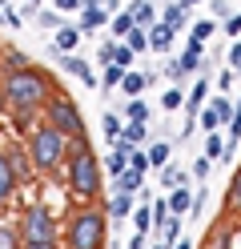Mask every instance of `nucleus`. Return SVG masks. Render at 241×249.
<instances>
[{"label": "nucleus", "mask_w": 241, "mask_h": 249, "mask_svg": "<svg viewBox=\"0 0 241 249\" xmlns=\"http://www.w3.org/2000/svg\"><path fill=\"white\" fill-rule=\"evenodd\" d=\"M201 157H209V161H229V141H225L221 133H209L205 137V153Z\"/></svg>", "instance_id": "obj_16"}, {"label": "nucleus", "mask_w": 241, "mask_h": 249, "mask_svg": "<svg viewBox=\"0 0 241 249\" xmlns=\"http://www.w3.org/2000/svg\"><path fill=\"white\" fill-rule=\"evenodd\" d=\"M0 249H24V237L8 225H0Z\"/></svg>", "instance_id": "obj_39"}, {"label": "nucleus", "mask_w": 241, "mask_h": 249, "mask_svg": "<svg viewBox=\"0 0 241 249\" xmlns=\"http://www.w3.org/2000/svg\"><path fill=\"white\" fill-rule=\"evenodd\" d=\"M109 209H76L69 221V249H105L109 245Z\"/></svg>", "instance_id": "obj_3"}, {"label": "nucleus", "mask_w": 241, "mask_h": 249, "mask_svg": "<svg viewBox=\"0 0 241 249\" xmlns=\"http://www.w3.org/2000/svg\"><path fill=\"white\" fill-rule=\"evenodd\" d=\"M32 4H37V8H40V0H32Z\"/></svg>", "instance_id": "obj_56"}, {"label": "nucleus", "mask_w": 241, "mask_h": 249, "mask_svg": "<svg viewBox=\"0 0 241 249\" xmlns=\"http://www.w3.org/2000/svg\"><path fill=\"white\" fill-rule=\"evenodd\" d=\"M101 24H112V20H109V8H80V24H76V28H80L85 36L96 33Z\"/></svg>", "instance_id": "obj_10"}, {"label": "nucleus", "mask_w": 241, "mask_h": 249, "mask_svg": "<svg viewBox=\"0 0 241 249\" xmlns=\"http://www.w3.org/2000/svg\"><path fill=\"white\" fill-rule=\"evenodd\" d=\"M181 4H201V0H181Z\"/></svg>", "instance_id": "obj_54"}, {"label": "nucleus", "mask_w": 241, "mask_h": 249, "mask_svg": "<svg viewBox=\"0 0 241 249\" xmlns=\"http://www.w3.org/2000/svg\"><path fill=\"white\" fill-rule=\"evenodd\" d=\"M165 4H173V0H165Z\"/></svg>", "instance_id": "obj_58"}, {"label": "nucleus", "mask_w": 241, "mask_h": 249, "mask_svg": "<svg viewBox=\"0 0 241 249\" xmlns=\"http://www.w3.org/2000/svg\"><path fill=\"white\" fill-rule=\"evenodd\" d=\"M125 121H141V124H149V105H145L141 97H137V101H129V105H125Z\"/></svg>", "instance_id": "obj_32"}, {"label": "nucleus", "mask_w": 241, "mask_h": 249, "mask_svg": "<svg viewBox=\"0 0 241 249\" xmlns=\"http://www.w3.org/2000/svg\"><path fill=\"white\" fill-rule=\"evenodd\" d=\"M125 141L145 145V141H149V124H141V121H129V124H125Z\"/></svg>", "instance_id": "obj_33"}, {"label": "nucleus", "mask_w": 241, "mask_h": 249, "mask_svg": "<svg viewBox=\"0 0 241 249\" xmlns=\"http://www.w3.org/2000/svg\"><path fill=\"white\" fill-rule=\"evenodd\" d=\"M153 249H169V245H161V241H157V245H153Z\"/></svg>", "instance_id": "obj_55"}, {"label": "nucleus", "mask_w": 241, "mask_h": 249, "mask_svg": "<svg viewBox=\"0 0 241 249\" xmlns=\"http://www.w3.org/2000/svg\"><path fill=\"white\" fill-rule=\"evenodd\" d=\"M205 97H209V81H205V76H197V85L189 89V101H185V113H189V117H197V108L205 105Z\"/></svg>", "instance_id": "obj_20"}, {"label": "nucleus", "mask_w": 241, "mask_h": 249, "mask_svg": "<svg viewBox=\"0 0 241 249\" xmlns=\"http://www.w3.org/2000/svg\"><path fill=\"white\" fill-rule=\"evenodd\" d=\"M237 108H241V101H237Z\"/></svg>", "instance_id": "obj_60"}, {"label": "nucleus", "mask_w": 241, "mask_h": 249, "mask_svg": "<svg viewBox=\"0 0 241 249\" xmlns=\"http://www.w3.org/2000/svg\"><path fill=\"white\" fill-rule=\"evenodd\" d=\"M0 56H4V49H0Z\"/></svg>", "instance_id": "obj_59"}, {"label": "nucleus", "mask_w": 241, "mask_h": 249, "mask_svg": "<svg viewBox=\"0 0 241 249\" xmlns=\"http://www.w3.org/2000/svg\"><path fill=\"white\" fill-rule=\"evenodd\" d=\"M229 209H233V213H241V169L233 173L229 189H225V217H229Z\"/></svg>", "instance_id": "obj_23"}, {"label": "nucleus", "mask_w": 241, "mask_h": 249, "mask_svg": "<svg viewBox=\"0 0 241 249\" xmlns=\"http://www.w3.org/2000/svg\"><path fill=\"white\" fill-rule=\"evenodd\" d=\"M185 17H189V4L173 0V4H165V17H161V20H165V24L173 28V33H181V28H185Z\"/></svg>", "instance_id": "obj_19"}, {"label": "nucleus", "mask_w": 241, "mask_h": 249, "mask_svg": "<svg viewBox=\"0 0 241 249\" xmlns=\"http://www.w3.org/2000/svg\"><path fill=\"white\" fill-rule=\"evenodd\" d=\"M145 189V173H137V169H125L121 177H112V193H137Z\"/></svg>", "instance_id": "obj_15"}, {"label": "nucleus", "mask_w": 241, "mask_h": 249, "mask_svg": "<svg viewBox=\"0 0 241 249\" xmlns=\"http://www.w3.org/2000/svg\"><path fill=\"white\" fill-rule=\"evenodd\" d=\"M80 36H85L80 28H69V24H64V28H56V40H53V44H56V49H60L64 56H69V53L76 49V44H80Z\"/></svg>", "instance_id": "obj_22"}, {"label": "nucleus", "mask_w": 241, "mask_h": 249, "mask_svg": "<svg viewBox=\"0 0 241 249\" xmlns=\"http://www.w3.org/2000/svg\"><path fill=\"white\" fill-rule=\"evenodd\" d=\"M209 169H213V161H209V157H197V161H193V169H189V173L197 177V181H205V177H209Z\"/></svg>", "instance_id": "obj_42"}, {"label": "nucleus", "mask_w": 241, "mask_h": 249, "mask_svg": "<svg viewBox=\"0 0 241 249\" xmlns=\"http://www.w3.org/2000/svg\"><path fill=\"white\" fill-rule=\"evenodd\" d=\"M193 197H197V193L189 189V177H185V181L169 193V209H173V217H189V213H193Z\"/></svg>", "instance_id": "obj_9"}, {"label": "nucleus", "mask_w": 241, "mask_h": 249, "mask_svg": "<svg viewBox=\"0 0 241 249\" xmlns=\"http://www.w3.org/2000/svg\"><path fill=\"white\" fill-rule=\"evenodd\" d=\"M60 65L69 69V72L76 76V81H85L89 89L96 85V76H93V69H89V65H85V60H80V56H73V53H69V56H60Z\"/></svg>", "instance_id": "obj_17"}, {"label": "nucleus", "mask_w": 241, "mask_h": 249, "mask_svg": "<svg viewBox=\"0 0 241 249\" xmlns=\"http://www.w3.org/2000/svg\"><path fill=\"white\" fill-rule=\"evenodd\" d=\"M213 108H217L221 124H225V121H233V113H237V105L229 101V92H221V97H213Z\"/></svg>", "instance_id": "obj_38"}, {"label": "nucleus", "mask_w": 241, "mask_h": 249, "mask_svg": "<svg viewBox=\"0 0 241 249\" xmlns=\"http://www.w3.org/2000/svg\"><path fill=\"white\" fill-rule=\"evenodd\" d=\"M0 65H4V76H8V72H20V69H28V56H24L20 49H4Z\"/></svg>", "instance_id": "obj_25"}, {"label": "nucleus", "mask_w": 241, "mask_h": 249, "mask_svg": "<svg viewBox=\"0 0 241 249\" xmlns=\"http://www.w3.org/2000/svg\"><path fill=\"white\" fill-rule=\"evenodd\" d=\"M185 101H189V92H181V89H165L161 92V108H169V113L173 108H185Z\"/></svg>", "instance_id": "obj_31"}, {"label": "nucleus", "mask_w": 241, "mask_h": 249, "mask_svg": "<svg viewBox=\"0 0 241 249\" xmlns=\"http://www.w3.org/2000/svg\"><path fill=\"white\" fill-rule=\"evenodd\" d=\"M233 81H237V72H233V69H221V76H217V89H221V92H229V89H233Z\"/></svg>", "instance_id": "obj_46"}, {"label": "nucleus", "mask_w": 241, "mask_h": 249, "mask_svg": "<svg viewBox=\"0 0 241 249\" xmlns=\"http://www.w3.org/2000/svg\"><path fill=\"white\" fill-rule=\"evenodd\" d=\"M44 121L53 124V129H60V133L69 137L73 145H89V129H85V117H80V108H76V101H73V97L56 92V97L44 105Z\"/></svg>", "instance_id": "obj_5"}, {"label": "nucleus", "mask_w": 241, "mask_h": 249, "mask_svg": "<svg viewBox=\"0 0 241 249\" xmlns=\"http://www.w3.org/2000/svg\"><path fill=\"white\" fill-rule=\"evenodd\" d=\"M53 8L56 12H76V8H85V0H53Z\"/></svg>", "instance_id": "obj_48"}, {"label": "nucleus", "mask_w": 241, "mask_h": 249, "mask_svg": "<svg viewBox=\"0 0 241 249\" xmlns=\"http://www.w3.org/2000/svg\"><path fill=\"white\" fill-rule=\"evenodd\" d=\"M37 28H53V33H56V28H64V20H60L56 8H40L37 12Z\"/></svg>", "instance_id": "obj_34"}, {"label": "nucleus", "mask_w": 241, "mask_h": 249, "mask_svg": "<svg viewBox=\"0 0 241 249\" xmlns=\"http://www.w3.org/2000/svg\"><path fill=\"white\" fill-rule=\"evenodd\" d=\"M169 157H173V145H169V141H153V145H149V161H153L157 169H165Z\"/></svg>", "instance_id": "obj_29"}, {"label": "nucleus", "mask_w": 241, "mask_h": 249, "mask_svg": "<svg viewBox=\"0 0 241 249\" xmlns=\"http://www.w3.org/2000/svg\"><path fill=\"white\" fill-rule=\"evenodd\" d=\"M133 229H137V233H149V229H153V201H141V205H137Z\"/></svg>", "instance_id": "obj_24"}, {"label": "nucleus", "mask_w": 241, "mask_h": 249, "mask_svg": "<svg viewBox=\"0 0 241 249\" xmlns=\"http://www.w3.org/2000/svg\"><path fill=\"white\" fill-rule=\"evenodd\" d=\"M125 44H129L137 56H141V53H149V28H133V33L125 36Z\"/></svg>", "instance_id": "obj_30"}, {"label": "nucleus", "mask_w": 241, "mask_h": 249, "mask_svg": "<svg viewBox=\"0 0 241 249\" xmlns=\"http://www.w3.org/2000/svg\"><path fill=\"white\" fill-rule=\"evenodd\" d=\"M105 209H109L112 221H125V217H133V213H137V209H133V193H112Z\"/></svg>", "instance_id": "obj_11"}, {"label": "nucleus", "mask_w": 241, "mask_h": 249, "mask_svg": "<svg viewBox=\"0 0 241 249\" xmlns=\"http://www.w3.org/2000/svg\"><path fill=\"white\" fill-rule=\"evenodd\" d=\"M205 249H233V229H229V221H217L213 229H209Z\"/></svg>", "instance_id": "obj_14"}, {"label": "nucleus", "mask_w": 241, "mask_h": 249, "mask_svg": "<svg viewBox=\"0 0 241 249\" xmlns=\"http://www.w3.org/2000/svg\"><path fill=\"white\" fill-rule=\"evenodd\" d=\"M109 28H112V40H125V36L137 28V20H133V12H129V8H121L117 17H112V24H109Z\"/></svg>", "instance_id": "obj_21"}, {"label": "nucleus", "mask_w": 241, "mask_h": 249, "mask_svg": "<svg viewBox=\"0 0 241 249\" xmlns=\"http://www.w3.org/2000/svg\"><path fill=\"white\" fill-rule=\"evenodd\" d=\"M20 169H16L12 161V153L8 149H0V205H8V201L16 197V189H20Z\"/></svg>", "instance_id": "obj_7"}, {"label": "nucleus", "mask_w": 241, "mask_h": 249, "mask_svg": "<svg viewBox=\"0 0 241 249\" xmlns=\"http://www.w3.org/2000/svg\"><path fill=\"white\" fill-rule=\"evenodd\" d=\"M213 20H229V0H213Z\"/></svg>", "instance_id": "obj_47"}, {"label": "nucleus", "mask_w": 241, "mask_h": 249, "mask_svg": "<svg viewBox=\"0 0 241 249\" xmlns=\"http://www.w3.org/2000/svg\"><path fill=\"white\" fill-rule=\"evenodd\" d=\"M149 149H133V161H129V169H137V173H149Z\"/></svg>", "instance_id": "obj_40"}, {"label": "nucleus", "mask_w": 241, "mask_h": 249, "mask_svg": "<svg viewBox=\"0 0 241 249\" xmlns=\"http://www.w3.org/2000/svg\"><path fill=\"white\" fill-rule=\"evenodd\" d=\"M129 249H149V233H137V229H133V237H129Z\"/></svg>", "instance_id": "obj_50"}, {"label": "nucleus", "mask_w": 241, "mask_h": 249, "mask_svg": "<svg viewBox=\"0 0 241 249\" xmlns=\"http://www.w3.org/2000/svg\"><path fill=\"white\" fill-rule=\"evenodd\" d=\"M4 92H8V108L16 117H37V113H44V105L56 97V81L44 69L28 65L20 72L4 76Z\"/></svg>", "instance_id": "obj_1"}, {"label": "nucleus", "mask_w": 241, "mask_h": 249, "mask_svg": "<svg viewBox=\"0 0 241 249\" xmlns=\"http://www.w3.org/2000/svg\"><path fill=\"white\" fill-rule=\"evenodd\" d=\"M181 181H185V169H177V165H165V169H161V177H157V185H165V193H173Z\"/></svg>", "instance_id": "obj_27"}, {"label": "nucleus", "mask_w": 241, "mask_h": 249, "mask_svg": "<svg viewBox=\"0 0 241 249\" xmlns=\"http://www.w3.org/2000/svg\"><path fill=\"white\" fill-rule=\"evenodd\" d=\"M129 12H133L137 28H153V24H157V4H153V0H133Z\"/></svg>", "instance_id": "obj_12"}, {"label": "nucleus", "mask_w": 241, "mask_h": 249, "mask_svg": "<svg viewBox=\"0 0 241 249\" xmlns=\"http://www.w3.org/2000/svg\"><path fill=\"white\" fill-rule=\"evenodd\" d=\"M221 28H225V36H233V40H237V36H241V12H233V17L225 20Z\"/></svg>", "instance_id": "obj_45"}, {"label": "nucleus", "mask_w": 241, "mask_h": 249, "mask_svg": "<svg viewBox=\"0 0 241 249\" xmlns=\"http://www.w3.org/2000/svg\"><path fill=\"white\" fill-rule=\"evenodd\" d=\"M24 249H56V241H24Z\"/></svg>", "instance_id": "obj_51"}, {"label": "nucleus", "mask_w": 241, "mask_h": 249, "mask_svg": "<svg viewBox=\"0 0 241 249\" xmlns=\"http://www.w3.org/2000/svg\"><path fill=\"white\" fill-rule=\"evenodd\" d=\"M217 28H221V20H197V24L189 28V36H193V40H209Z\"/></svg>", "instance_id": "obj_37"}, {"label": "nucleus", "mask_w": 241, "mask_h": 249, "mask_svg": "<svg viewBox=\"0 0 241 249\" xmlns=\"http://www.w3.org/2000/svg\"><path fill=\"white\" fill-rule=\"evenodd\" d=\"M125 117L121 113H105V137H109V141H121V137H125Z\"/></svg>", "instance_id": "obj_28"}, {"label": "nucleus", "mask_w": 241, "mask_h": 249, "mask_svg": "<svg viewBox=\"0 0 241 249\" xmlns=\"http://www.w3.org/2000/svg\"><path fill=\"white\" fill-rule=\"evenodd\" d=\"M69 193L85 201L101 193V161H96L93 145H73L69 153Z\"/></svg>", "instance_id": "obj_4"}, {"label": "nucleus", "mask_w": 241, "mask_h": 249, "mask_svg": "<svg viewBox=\"0 0 241 249\" xmlns=\"http://www.w3.org/2000/svg\"><path fill=\"white\" fill-rule=\"evenodd\" d=\"M109 53H112V65H121V69H129V65H133V56H137L125 40H109Z\"/></svg>", "instance_id": "obj_26"}, {"label": "nucleus", "mask_w": 241, "mask_h": 249, "mask_svg": "<svg viewBox=\"0 0 241 249\" xmlns=\"http://www.w3.org/2000/svg\"><path fill=\"white\" fill-rule=\"evenodd\" d=\"M225 56H229V69H233V72L241 76V40H233V44H229V53H225Z\"/></svg>", "instance_id": "obj_44"}, {"label": "nucleus", "mask_w": 241, "mask_h": 249, "mask_svg": "<svg viewBox=\"0 0 241 249\" xmlns=\"http://www.w3.org/2000/svg\"><path fill=\"white\" fill-rule=\"evenodd\" d=\"M145 85H149V76H145V72H133V69H129V72H125V81H121V92H125L129 101H137L141 92H145Z\"/></svg>", "instance_id": "obj_18"}, {"label": "nucleus", "mask_w": 241, "mask_h": 249, "mask_svg": "<svg viewBox=\"0 0 241 249\" xmlns=\"http://www.w3.org/2000/svg\"><path fill=\"white\" fill-rule=\"evenodd\" d=\"M173 36H177L173 28H169L165 20H157V24L149 28V49H153V53H169V44H173Z\"/></svg>", "instance_id": "obj_13"}, {"label": "nucleus", "mask_w": 241, "mask_h": 249, "mask_svg": "<svg viewBox=\"0 0 241 249\" xmlns=\"http://www.w3.org/2000/svg\"><path fill=\"white\" fill-rule=\"evenodd\" d=\"M0 4H8V0H0Z\"/></svg>", "instance_id": "obj_57"}, {"label": "nucleus", "mask_w": 241, "mask_h": 249, "mask_svg": "<svg viewBox=\"0 0 241 249\" xmlns=\"http://www.w3.org/2000/svg\"><path fill=\"white\" fill-rule=\"evenodd\" d=\"M133 149H141V145H133V141H112V149H109V157H105V173L109 177H121L125 169H129V161H133Z\"/></svg>", "instance_id": "obj_8"}, {"label": "nucleus", "mask_w": 241, "mask_h": 249, "mask_svg": "<svg viewBox=\"0 0 241 249\" xmlns=\"http://www.w3.org/2000/svg\"><path fill=\"white\" fill-rule=\"evenodd\" d=\"M173 249H193V241H177V245H173Z\"/></svg>", "instance_id": "obj_53"}, {"label": "nucleus", "mask_w": 241, "mask_h": 249, "mask_svg": "<svg viewBox=\"0 0 241 249\" xmlns=\"http://www.w3.org/2000/svg\"><path fill=\"white\" fill-rule=\"evenodd\" d=\"M125 72H129V69H121V65H105V89L121 85V81H125Z\"/></svg>", "instance_id": "obj_41"}, {"label": "nucleus", "mask_w": 241, "mask_h": 249, "mask_svg": "<svg viewBox=\"0 0 241 249\" xmlns=\"http://www.w3.org/2000/svg\"><path fill=\"white\" fill-rule=\"evenodd\" d=\"M4 108H8V92H4V81H0V117H4Z\"/></svg>", "instance_id": "obj_52"}, {"label": "nucleus", "mask_w": 241, "mask_h": 249, "mask_svg": "<svg viewBox=\"0 0 241 249\" xmlns=\"http://www.w3.org/2000/svg\"><path fill=\"white\" fill-rule=\"evenodd\" d=\"M197 121H201V129H205V137H209V133H217V129H221V117H217V108H213V105H205V108H201V117H197Z\"/></svg>", "instance_id": "obj_36"}, {"label": "nucleus", "mask_w": 241, "mask_h": 249, "mask_svg": "<svg viewBox=\"0 0 241 249\" xmlns=\"http://www.w3.org/2000/svg\"><path fill=\"white\" fill-rule=\"evenodd\" d=\"M165 76H169V81H181V76H185L181 60H165Z\"/></svg>", "instance_id": "obj_49"}, {"label": "nucleus", "mask_w": 241, "mask_h": 249, "mask_svg": "<svg viewBox=\"0 0 241 249\" xmlns=\"http://www.w3.org/2000/svg\"><path fill=\"white\" fill-rule=\"evenodd\" d=\"M177 241H181V217H169V225L165 229H161V245H177Z\"/></svg>", "instance_id": "obj_35"}, {"label": "nucleus", "mask_w": 241, "mask_h": 249, "mask_svg": "<svg viewBox=\"0 0 241 249\" xmlns=\"http://www.w3.org/2000/svg\"><path fill=\"white\" fill-rule=\"evenodd\" d=\"M24 153H28V161H32L37 173H56V169L64 165V157L73 153V141L60 129H53L48 121H40L37 129L28 133V149Z\"/></svg>", "instance_id": "obj_2"}, {"label": "nucleus", "mask_w": 241, "mask_h": 249, "mask_svg": "<svg viewBox=\"0 0 241 249\" xmlns=\"http://www.w3.org/2000/svg\"><path fill=\"white\" fill-rule=\"evenodd\" d=\"M0 24H8V28H24V17H20L16 8H8V4H4V17H0Z\"/></svg>", "instance_id": "obj_43"}, {"label": "nucleus", "mask_w": 241, "mask_h": 249, "mask_svg": "<svg viewBox=\"0 0 241 249\" xmlns=\"http://www.w3.org/2000/svg\"><path fill=\"white\" fill-rule=\"evenodd\" d=\"M20 237L24 241H56L60 229H56V217L48 213L44 205H28L20 217Z\"/></svg>", "instance_id": "obj_6"}]
</instances>
